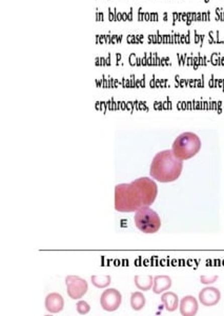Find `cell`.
Returning <instances> with one entry per match:
<instances>
[{
  "label": "cell",
  "mask_w": 224,
  "mask_h": 316,
  "mask_svg": "<svg viewBox=\"0 0 224 316\" xmlns=\"http://www.w3.org/2000/svg\"><path fill=\"white\" fill-rule=\"evenodd\" d=\"M161 301L167 312H175L179 309V303H180V299H179L178 295L172 291H166L162 293Z\"/></svg>",
  "instance_id": "cell-10"
},
{
  "label": "cell",
  "mask_w": 224,
  "mask_h": 316,
  "mask_svg": "<svg viewBox=\"0 0 224 316\" xmlns=\"http://www.w3.org/2000/svg\"><path fill=\"white\" fill-rule=\"evenodd\" d=\"M134 283H135V286L140 291H149L153 289L154 277L151 275H147V276L136 275L135 277H134Z\"/></svg>",
  "instance_id": "cell-13"
},
{
  "label": "cell",
  "mask_w": 224,
  "mask_h": 316,
  "mask_svg": "<svg viewBox=\"0 0 224 316\" xmlns=\"http://www.w3.org/2000/svg\"><path fill=\"white\" fill-rule=\"evenodd\" d=\"M158 195V187L150 177H141L131 184L115 187V210L121 213L137 212L151 207Z\"/></svg>",
  "instance_id": "cell-1"
},
{
  "label": "cell",
  "mask_w": 224,
  "mask_h": 316,
  "mask_svg": "<svg viewBox=\"0 0 224 316\" xmlns=\"http://www.w3.org/2000/svg\"><path fill=\"white\" fill-rule=\"evenodd\" d=\"M199 302L204 307H214L221 299V292L216 287H205L199 292Z\"/></svg>",
  "instance_id": "cell-7"
},
{
  "label": "cell",
  "mask_w": 224,
  "mask_h": 316,
  "mask_svg": "<svg viewBox=\"0 0 224 316\" xmlns=\"http://www.w3.org/2000/svg\"><path fill=\"white\" fill-rule=\"evenodd\" d=\"M179 311L182 316H196L199 311V300L193 295H186L179 303Z\"/></svg>",
  "instance_id": "cell-9"
},
{
  "label": "cell",
  "mask_w": 224,
  "mask_h": 316,
  "mask_svg": "<svg viewBox=\"0 0 224 316\" xmlns=\"http://www.w3.org/2000/svg\"><path fill=\"white\" fill-rule=\"evenodd\" d=\"M217 280H218V276L217 275H211V276L201 275L200 276L201 284H203V285H212V284H215Z\"/></svg>",
  "instance_id": "cell-16"
},
{
  "label": "cell",
  "mask_w": 224,
  "mask_h": 316,
  "mask_svg": "<svg viewBox=\"0 0 224 316\" xmlns=\"http://www.w3.org/2000/svg\"><path fill=\"white\" fill-rule=\"evenodd\" d=\"M44 316H54V315H53V314H51V313H50V314H47V315H44Z\"/></svg>",
  "instance_id": "cell-17"
},
{
  "label": "cell",
  "mask_w": 224,
  "mask_h": 316,
  "mask_svg": "<svg viewBox=\"0 0 224 316\" xmlns=\"http://www.w3.org/2000/svg\"><path fill=\"white\" fill-rule=\"evenodd\" d=\"M66 285V293L70 298L74 300L81 299L88 290L87 281L80 276L77 275H69L65 278Z\"/></svg>",
  "instance_id": "cell-5"
},
{
  "label": "cell",
  "mask_w": 224,
  "mask_h": 316,
  "mask_svg": "<svg viewBox=\"0 0 224 316\" xmlns=\"http://www.w3.org/2000/svg\"><path fill=\"white\" fill-rule=\"evenodd\" d=\"M183 163L179 161L172 150L157 153L151 164L150 174L159 183H172L181 175Z\"/></svg>",
  "instance_id": "cell-2"
},
{
  "label": "cell",
  "mask_w": 224,
  "mask_h": 316,
  "mask_svg": "<svg viewBox=\"0 0 224 316\" xmlns=\"http://www.w3.org/2000/svg\"><path fill=\"white\" fill-rule=\"evenodd\" d=\"M46 310L51 314L60 313L64 309V298L57 292H52L47 295L44 300Z\"/></svg>",
  "instance_id": "cell-8"
},
{
  "label": "cell",
  "mask_w": 224,
  "mask_h": 316,
  "mask_svg": "<svg viewBox=\"0 0 224 316\" xmlns=\"http://www.w3.org/2000/svg\"><path fill=\"white\" fill-rule=\"evenodd\" d=\"M91 281L94 287L98 289H105L110 285L111 277L109 275H102V276L93 275L91 276Z\"/></svg>",
  "instance_id": "cell-14"
},
{
  "label": "cell",
  "mask_w": 224,
  "mask_h": 316,
  "mask_svg": "<svg viewBox=\"0 0 224 316\" xmlns=\"http://www.w3.org/2000/svg\"><path fill=\"white\" fill-rule=\"evenodd\" d=\"M121 293L115 288L105 289L100 296V306L106 312H115L121 306Z\"/></svg>",
  "instance_id": "cell-6"
},
{
  "label": "cell",
  "mask_w": 224,
  "mask_h": 316,
  "mask_svg": "<svg viewBox=\"0 0 224 316\" xmlns=\"http://www.w3.org/2000/svg\"><path fill=\"white\" fill-rule=\"evenodd\" d=\"M201 149V140L199 136L192 132H185L179 135L175 139L172 151L179 161H187L199 153Z\"/></svg>",
  "instance_id": "cell-3"
},
{
  "label": "cell",
  "mask_w": 224,
  "mask_h": 316,
  "mask_svg": "<svg viewBox=\"0 0 224 316\" xmlns=\"http://www.w3.org/2000/svg\"><path fill=\"white\" fill-rule=\"evenodd\" d=\"M130 302H131V307L134 311H140L145 307V303H147V298H145L142 291L133 292L131 294Z\"/></svg>",
  "instance_id": "cell-12"
},
{
  "label": "cell",
  "mask_w": 224,
  "mask_h": 316,
  "mask_svg": "<svg viewBox=\"0 0 224 316\" xmlns=\"http://www.w3.org/2000/svg\"><path fill=\"white\" fill-rule=\"evenodd\" d=\"M134 220H135L136 227L145 234H154L161 228V219L158 213H156L150 207L139 209L135 213Z\"/></svg>",
  "instance_id": "cell-4"
},
{
  "label": "cell",
  "mask_w": 224,
  "mask_h": 316,
  "mask_svg": "<svg viewBox=\"0 0 224 316\" xmlns=\"http://www.w3.org/2000/svg\"><path fill=\"white\" fill-rule=\"evenodd\" d=\"M76 310L78 312V314L80 315H86L91 311V306L85 301V300H81L79 299L76 302Z\"/></svg>",
  "instance_id": "cell-15"
},
{
  "label": "cell",
  "mask_w": 224,
  "mask_h": 316,
  "mask_svg": "<svg viewBox=\"0 0 224 316\" xmlns=\"http://www.w3.org/2000/svg\"><path fill=\"white\" fill-rule=\"evenodd\" d=\"M172 278L167 275H157L154 277L153 292L155 294H162V293L169 291L172 287Z\"/></svg>",
  "instance_id": "cell-11"
}]
</instances>
